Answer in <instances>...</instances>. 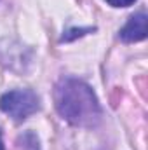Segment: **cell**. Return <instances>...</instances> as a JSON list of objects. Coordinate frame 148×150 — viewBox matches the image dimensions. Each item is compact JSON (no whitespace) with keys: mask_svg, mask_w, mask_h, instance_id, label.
<instances>
[{"mask_svg":"<svg viewBox=\"0 0 148 150\" xmlns=\"http://www.w3.org/2000/svg\"><path fill=\"white\" fill-rule=\"evenodd\" d=\"M89 32H94V28H73V30H68L63 37H61V40L63 42H70V40H73V38L77 37H82V35H85V33H89Z\"/></svg>","mask_w":148,"mask_h":150,"instance_id":"277c9868","label":"cell"},{"mask_svg":"<svg viewBox=\"0 0 148 150\" xmlns=\"http://www.w3.org/2000/svg\"><path fill=\"white\" fill-rule=\"evenodd\" d=\"M54 105L58 113L72 126L94 127L101 120V105L89 84L78 79H61L54 89Z\"/></svg>","mask_w":148,"mask_h":150,"instance_id":"6da1fadb","label":"cell"},{"mask_svg":"<svg viewBox=\"0 0 148 150\" xmlns=\"http://www.w3.org/2000/svg\"><path fill=\"white\" fill-rule=\"evenodd\" d=\"M0 150H5L4 149V142H2V131H0Z\"/></svg>","mask_w":148,"mask_h":150,"instance_id":"8992f818","label":"cell"},{"mask_svg":"<svg viewBox=\"0 0 148 150\" xmlns=\"http://www.w3.org/2000/svg\"><path fill=\"white\" fill-rule=\"evenodd\" d=\"M108 4H110L111 7H129V5H132L136 0H106Z\"/></svg>","mask_w":148,"mask_h":150,"instance_id":"5b68a950","label":"cell"},{"mask_svg":"<svg viewBox=\"0 0 148 150\" xmlns=\"http://www.w3.org/2000/svg\"><path fill=\"white\" fill-rule=\"evenodd\" d=\"M40 108V100L32 89H14L0 98V110L16 122L26 120Z\"/></svg>","mask_w":148,"mask_h":150,"instance_id":"7a4b0ae2","label":"cell"},{"mask_svg":"<svg viewBox=\"0 0 148 150\" xmlns=\"http://www.w3.org/2000/svg\"><path fill=\"white\" fill-rule=\"evenodd\" d=\"M148 33V18L145 12H138V14H132L129 18V21L124 25V28L120 30L118 37L120 40L127 42V44H132V42H140V40H145Z\"/></svg>","mask_w":148,"mask_h":150,"instance_id":"3957f363","label":"cell"}]
</instances>
